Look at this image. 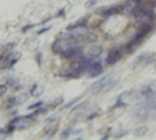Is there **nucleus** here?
<instances>
[{
	"mask_svg": "<svg viewBox=\"0 0 156 140\" xmlns=\"http://www.w3.org/2000/svg\"><path fill=\"white\" fill-rule=\"evenodd\" d=\"M125 11V6L123 3H119V5H112V6H106V8H100L97 9L95 12L98 16H103V17H109V16H117V14H123Z\"/></svg>",
	"mask_w": 156,
	"mask_h": 140,
	"instance_id": "obj_1",
	"label": "nucleus"
},
{
	"mask_svg": "<svg viewBox=\"0 0 156 140\" xmlns=\"http://www.w3.org/2000/svg\"><path fill=\"white\" fill-rule=\"evenodd\" d=\"M125 53V45L123 47H115V48H111L109 53L106 55V64L108 66H114L120 61V58L123 56Z\"/></svg>",
	"mask_w": 156,
	"mask_h": 140,
	"instance_id": "obj_2",
	"label": "nucleus"
},
{
	"mask_svg": "<svg viewBox=\"0 0 156 140\" xmlns=\"http://www.w3.org/2000/svg\"><path fill=\"white\" fill-rule=\"evenodd\" d=\"M86 73H87V76H90V78L100 76V73H103V64L98 59H92L89 67H87V70H86Z\"/></svg>",
	"mask_w": 156,
	"mask_h": 140,
	"instance_id": "obj_3",
	"label": "nucleus"
},
{
	"mask_svg": "<svg viewBox=\"0 0 156 140\" xmlns=\"http://www.w3.org/2000/svg\"><path fill=\"white\" fill-rule=\"evenodd\" d=\"M108 80H109V75L101 76V78H100L98 81H95L92 86H90L89 92H90V94H100V92H105L106 84H108Z\"/></svg>",
	"mask_w": 156,
	"mask_h": 140,
	"instance_id": "obj_4",
	"label": "nucleus"
},
{
	"mask_svg": "<svg viewBox=\"0 0 156 140\" xmlns=\"http://www.w3.org/2000/svg\"><path fill=\"white\" fill-rule=\"evenodd\" d=\"M87 25H89L87 17H81L80 20L70 23L69 27H67V31H73V30H78V28H87Z\"/></svg>",
	"mask_w": 156,
	"mask_h": 140,
	"instance_id": "obj_5",
	"label": "nucleus"
},
{
	"mask_svg": "<svg viewBox=\"0 0 156 140\" xmlns=\"http://www.w3.org/2000/svg\"><path fill=\"white\" fill-rule=\"evenodd\" d=\"M101 52H103V47H101V45H94V47L87 52V58H89V59H98L100 55H101Z\"/></svg>",
	"mask_w": 156,
	"mask_h": 140,
	"instance_id": "obj_6",
	"label": "nucleus"
},
{
	"mask_svg": "<svg viewBox=\"0 0 156 140\" xmlns=\"http://www.w3.org/2000/svg\"><path fill=\"white\" fill-rule=\"evenodd\" d=\"M64 50V41L61 39V37H58V39L51 44V52L53 53H59L61 55V52Z\"/></svg>",
	"mask_w": 156,
	"mask_h": 140,
	"instance_id": "obj_7",
	"label": "nucleus"
},
{
	"mask_svg": "<svg viewBox=\"0 0 156 140\" xmlns=\"http://www.w3.org/2000/svg\"><path fill=\"white\" fill-rule=\"evenodd\" d=\"M56 131H58V125H56V121H48V125L44 128V134H45V135H53Z\"/></svg>",
	"mask_w": 156,
	"mask_h": 140,
	"instance_id": "obj_8",
	"label": "nucleus"
},
{
	"mask_svg": "<svg viewBox=\"0 0 156 140\" xmlns=\"http://www.w3.org/2000/svg\"><path fill=\"white\" fill-rule=\"evenodd\" d=\"M17 103V98H14V97H11V98H8V101H6V104H5V108L6 109H9V108H12Z\"/></svg>",
	"mask_w": 156,
	"mask_h": 140,
	"instance_id": "obj_9",
	"label": "nucleus"
},
{
	"mask_svg": "<svg viewBox=\"0 0 156 140\" xmlns=\"http://www.w3.org/2000/svg\"><path fill=\"white\" fill-rule=\"evenodd\" d=\"M72 132H73V129H72V128H66V129H64V131L61 132V138H67Z\"/></svg>",
	"mask_w": 156,
	"mask_h": 140,
	"instance_id": "obj_10",
	"label": "nucleus"
},
{
	"mask_svg": "<svg viewBox=\"0 0 156 140\" xmlns=\"http://www.w3.org/2000/svg\"><path fill=\"white\" fill-rule=\"evenodd\" d=\"M39 86H33V89H31V95H34V97H37V95H41L42 94V89H37Z\"/></svg>",
	"mask_w": 156,
	"mask_h": 140,
	"instance_id": "obj_11",
	"label": "nucleus"
},
{
	"mask_svg": "<svg viewBox=\"0 0 156 140\" xmlns=\"http://www.w3.org/2000/svg\"><path fill=\"white\" fill-rule=\"evenodd\" d=\"M14 47H16V44H14V42H9V44H6V45L2 48V52H11V50L14 48Z\"/></svg>",
	"mask_w": 156,
	"mask_h": 140,
	"instance_id": "obj_12",
	"label": "nucleus"
},
{
	"mask_svg": "<svg viewBox=\"0 0 156 140\" xmlns=\"http://www.w3.org/2000/svg\"><path fill=\"white\" fill-rule=\"evenodd\" d=\"M147 132V126H140L139 129H136V135H144Z\"/></svg>",
	"mask_w": 156,
	"mask_h": 140,
	"instance_id": "obj_13",
	"label": "nucleus"
},
{
	"mask_svg": "<svg viewBox=\"0 0 156 140\" xmlns=\"http://www.w3.org/2000/svg\"><path fill=\"white\" fill-rule=\"evenodd\" d=\"M41 106H44V101H36V103L30 104L28 108H30V109H37V108H41Z\"/></svg>",
	"mask_w": 156,
	"mask_h": 140,
	"instance_id": "obj_14",
	"label": "nucleus"
},
{
	"mask_svg": "<svg viewBox=\"0 0 156 140\" xmlns=\"http://www.w3.org/2000/svg\"><path fill=\"white\" fill-rule=\"evenodd\" d=\"M6 90H8V84H0V97L5 95Z\"/></svg>",
	"mask_w": 156,
	"mask_h": 140,
	"instance_id": "obj_15",
	"label": "nucleus"
},
{
	"mask_svg": "<svg viewBox=\"0 0 156 140\" xmlns=\"http://www.w3.org/2000/svg\"><path fill=\"white\" fill-rule=\"evenodd\" d=\"M98 114H100V111H92V114H89V115L86 117V120H92V118H95Z\"/></svg>",
	"mask_w": 156,
	"mask_h": 140,
	"instance_id": "obj_16",
	"label": "nucleus"
},
{
	"mask_svg": "<svg viewBox=\"0 0 156 140\" xmlns=\"http://www.w3.org/2000/svg\"><path fill=\"white\" fill-rule=\"evenodd\" d=\"M34 58H36V61H37V64L41 66V64H42V53H41V52H37Z\"/></svg>",
	"mask_w": 156,
	"mask_h": 140,
	"instance_id": "obj_17",
	"label": "nucleus"
},
{
	"mask_svg": "<svg viewBox=\"0 0 156 140\" xmlns=\"http://www.w3.org/2000/svg\"><path fill=\"white\" fill-rule=\"evenodd\" d=\"M78 100H81V97H76V98H73V100L70 101V103H67V104H66V106H64V108H70L72 104H75V103H76V101H78Z\"/></svg>",
	"mask_w": 156,
	"mask_h": 140,
	"instance_id": "obj_18",
	"label": "nucleus"
},
{
	"mask_svg": "<svg viewBox=\"0 0 156 140\" xmlns=\"http://www.w3.org/2000/svg\"><path fill=\"white\" fill-rule=\"evenodd\" d=\"M86 106H87V103H81L80 106H76V108L73 109V112H80V111H81L83 108H86Z\"/></svg>",
	"mask_w": 156,
	"mask_h": 140,
	"instance_id": "obj_19",
	"label": "nucleus"
},
{
	"mask_svg": "<svg viewBox=\"0 0 156 140\" xmlns=\"http://www.w3.org/2000/svg\"><path fill=\"white\" fill-rule=\"evenodd\" d=\"M123 135H126V131H119V132H117L115 135H114V138H120V137H123Z\"/></svg>",
	"mask_w": 156,
	"mask_h": 140,
	"instance_id": "obj_20",
	"label": "nucleus"
},
{
	"mask_svg": "<svg viewBox=\"0 0 156 140\" xmlns=\"http://www.w3.org/2000/svg\"><path fill=\"white\" fill-rule=\"evenodd\" d=\"M64 16H66V11H64V9H59V11L56 12L55 17H64Z\"/></svg>",
	"mask_w": 156,
	"mask_h": 140,
	"instance_id": "obj_21",
	"label": "nucleus"
},
{
	"mask_svg": "<svg viewBox=\"0 0 156 140\" xmlns=\"http://www.w3.org/2000/svg\"><path fill=\"white\" fill-rule=\"evenodd\" d=\"M95 3H97V0H89V2L86 3V6H87V8H92Z\"/></svg>",
	"mask_w": 156,
	"mask_h": 140,
	"instance_id": "obj_22",
	"label": "nucleus"
},
{
	"mask_svg": "<svg viewBox=\"0 0 156 140\" xmlns=\"http://www.w3.org/2000/svg\"><path fill=\"white\" fill-rule=\"evenodd\" d=\"M50 28H51V25H48V27H45V28H42V30H39V31H37V34H42V33H45V31H48Z\"/></svg>",
	"mask_w": 156,
	"mask_h": 140,
	"instance_id": "obj_23",
	"label": "nucleus"
},
{
	"mask_svg": "<svg viewBox=\"0 0 156 140\" xmlns=\"http://www.w3.org/2000/svg\"><path fill=\"white\" fill-rule=\"evenodd\" d=\"M33 27H34V25H27V27H23V28H22V31H23V33H27V31H30Z\"/></svg>",
	"mask_w": 156,
	"mask_h": 140,
	"instance_id": "obj_24",
	"label": "nucleus"
},
{
	"mask_svg": "<svg viewBox=\"0 0 156 140\" xmlns=\"http://www.w3.org/2000/svg\"><path fill=\"white\" fill-rule=\"evenodd\" d=\"M0 134H5V131H3L2 128H0Z\"/></svg>",
	"mask_w": 156,
	"mask_h": 140,
	"instance_id": "obj_25",
	"label": "nucleus"
}]
</instances>
